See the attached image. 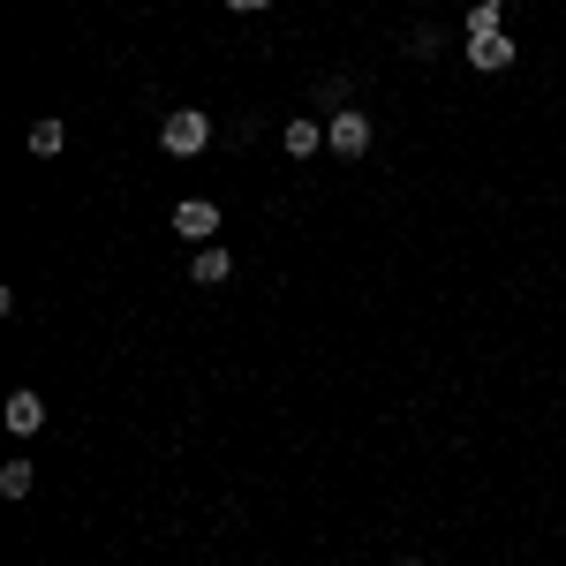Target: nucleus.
Here are the masks:
<instances>
[{
    "mask_svg": "<svg viewBox=\"0 0 566 566\" xmlns=\"http://www.w3.org/2000/svg\"><path fill=\"white\" fill-rule=\"evenodd\" d=\"M205 144H212V114H205V106H175V114L159 122V151H167V159H197Z\"/></svg>",
    "mask_w": 566,
    "mask_h": 566,
    "instance_id": "1",
    "label": "nucleus"
},
{
    "mask_svg": "<svg viewBox=\"0 0 566 566\" xmlns=\"http://www.w3.org/2000/svg\"><path fill=\"white\" fill-rule=\"evenodd\" d=\"M370 114H363V106H340V114H333V122H325V151H340V159H363V151H370Z\"/></svg>",
    "mask_w": 566,
    "mask_h": 566,
    "instance_id": "2",
    "label": "nucleus"
},
{
    "mask_svg": "<svg viewBox=\"0 0 566 566\" xmlns=\"http://www.w3.org/2000/svg\"><path fill=\"white\" fill-rule=\"evenodd\" d=\"M167 227H175L181 242H197V250H205V242H219V227H227V219H219V205H212V197H181Z\"/></svg>",
    "mask_w": 566,
    "mask_h": 566,
    "instance_id": "3",
    "label": "nucleus"
},
{
    "mask_svg": "<svg viewBox=\"0 0 566 566\" xmlns=\"http://www.w3.org/2000/svg\"><path fill=\"white\" fill-rule=\"evenodd\" d=\"M469 69H483V76L514 69V39H506V31H491V39H469Z\"/></svg>",
    "mask_w": 566,
    "mask_h": 566,
    "instance_id": "4",
    "label": "nucleus"
},
{
    "mask_svg": "<svg viewBox=\"0 0 566 566\" xmlns=\"http://www.w3.org/2000/svg\"><path fill=\"white\" fill-rule=\"evenodd\" d=\"M189 280H197V287H227V280H234V258H227L219 242H205V250L189 258Z\"/></svg>",
    "mask_w": 566,
    "mask_h": 566,
    "instance_id": "5",
    "label": "nucleus"
},
{
    "mask_svg": "<svg viewBox=\"0 0 566 566\" xmlns=\"http://www.w3.org/2000/svg\"><path fill=\"white\" fill-rule=\"evenodd\" d=\"M39 423H45V400H39L31 386H15V392H8V431H15V438H31Z\"/></svg>",
    "mask_w": 566,
    "mask_h": 566,
    "instance_id": "6",
    "label": "nucleus"
},
{
    "mask_svg": "<svg viewBox=\"0 0 566 566\" xmlns=\"http://www.w3.org/2000/svg\"><path fill=\"white\" fill-rule=\"evenodd\" d=\"M280 144H287V159H317V151H325V129H317L310 114H295V122L280 129Z\"/></svg>",
    "mask_w": 566,
    "mask_h": 566,
    "instance_id": "7",
    "label": "nucleus"
},
{
    "mask_svg": "<svg viewBox=\"0 0 566 566\" xmlns=\"http://www.w3.org/2000/svg\"><path fill=\"white\" fill-rule=\"evenodd\" d=\"M61 144H69V122H61V114H45V122H31V151H39V159H53Z\"/></svg>",
    "mask_w": 566,
    "mask_h": 566,
    "instance_id": "8",
    "label": "nucleus"
},
{
    "mask_svg": "<svg viewBox=\"0 0 566 566\" xmlns=\"http://www.w3.org/2000/svg\"><path fill=\"white\" fill-rule=\"evenodd\" d=\"M31 483H39L31 461H0V499H31Z\"/></svg>",
    "mask_w": 566,
    "mask_h": 566,
    "instance_id": "9",
    "label": "nucleus"
},
{
    "mask_svg": "<svg viewBox=\"0 0 566 566\" xmlns=\"http://www.w3.org/2000/svg\"><path fill=\"white\" fill-rule=\"evenodd\" d=\"M499 15H506L499 0H476V8H469V39H491V31H499Z\"/></svg>",
    "mask_w": 566,
    "mask_h": 566,
    "instance_id": "10",
    "label": "nucleus"
},
{
    "mask_svg": "<svg viewBox=\"0 0 566 566\" xmlns=\"http://www.w3.org/2000/svg\"><path fill=\"white\" fill-rule=\"evenodd\" d=\"M438 45H446V39H438V23H416V31H408V53H416V61H431Z\"/></svg>",
    "mask_w": 566,
    "mask_h": 566,
    "instance_id": "11",
    "label": "nucleus"
},
{
    "mask_svg": "<svg viewBox=\"0 0 566 566\" xmlns=\"http://www.w3.org/2000/svg\"><path fill=\"white\" fill-rule=\"evenodd\" d=\"M317 106H333V114H340V106H348V76H325V84H317Z\"/></svg>",
    "mask_w": 566,
    "mask_h": 566,
    "instance_id": "12",
    "label": "nucleus"
},
{
    "mask_svg": "<svg viewBox=\"0 0 566 566\" xmlns=\"http://www.w3.org/2000/svg\"><path fill=\"white\" fill-rule=\"evenodd\" d=\"M227 8H234V15H258V8H264V0H227Z\"/></svg>",
    "mask_w": 566,
    "mask_h": 566,
    "instance_id": "13",
    "label": "nucleus"
},
{
    "mask_svg": "<svg viewBox=\"0 0 566 566\" xmlns=\"http://www.w3.org/2000/svg\"><path fill=\"white\" fill-rule=\"evenodd\" d=\"M400 566H423V559H400Z\"/></svg>",
    "mask_w": 566,
    "mask_h": 566,
    "instance_id": "14",
    "label": "nucleus"
}]
</instances>
